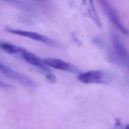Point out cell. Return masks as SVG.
<instances>
[{
    "label": "cell",
    "mask_w": 129,
    "mask_h": 129,
    "mask_svg": "<svg viewBox=\"0 0 129 129\" xmlns=\"http://www.w3.org/2000/svg\"><path fill=\"white\" fill-rule=\"evenodd\" d=\"M101 6L103 8V10L104 11V12L107 15V17L110 19V20L116 26V28L118 29L124 35L128 36L129 30L124 26V24L122 23L119 17L116 14V11L110 5V4L109 2H107V1H101Z\"/></svg>",
    "instance_id": "277c9868"
},
{
    "label": "cell",
    "mask_w": 129,
    "mask_h": 129,
    "mask_svg": "<svg viewBox=\"0 0 129 129\" xmlns=\"http://www.w3.org/2000/svg\"><path fill=\"white\" fill-rule=\"evenodd\" d=\"M78 79L84 84H109L112 76L104 70H90L80 73Z\"/></svg>",
    "instance_id": "6da1fadb"
},
{
    "label": "cell",
    "mask_w": 129,
    "mask_h": 129,
    "mask_svg": "<svg viewBox=\"0 0 129 129\" xmlns=\"http://www.w3.org/2000/svg\"><path fill=\"white\" fill-rule=\"evenodd\" d=\"M125 129H129V125H127L126 127H125Z\"/></svg>",
    "instance_id": "8fae6325"
},
{
    "label": "cell",
    "mask_w": 129,
    "mask_h": 129,
    "mask_svg": "<svg viewBox=\"0 0 129 129\" xmlns=\"http://www.w3.org/2000/svg\"><path fill=\"white\" fill-rule=\"evenodd\" d=\"M43 62L48 67H51L56 70L71 72V73H76L78 71V70L73 65L60 59H57L54 57H46L43 59Z\"/></svg>",
    "instance_id": "52a82bcc"
},
{
    "label": "cell",
    "mask_w": 129,
    "mask_h": 129,
    "mask_svg": "<svg viewBox=\"0 0 129 129\" xmlns=\"http://www.w3.org/2000/svg\"><path fill=\"white\" fill-rule=\"evenodd\" d=\"M22 57L26 63L39 69L44 74L46 79L51 82H55L56 77L51 73L50 68L43 62V59H41L36 54L27 51L22 54Z\"/></svg>",
    "instance_id": "7a4b0ae2"
},
{
    "label": "cell",
    "mask_w": 129,
    "mask_h": 129,
    "mask_svg": "<svg viewBox=\"0 0 129 129\" xmlns=\"http://www.w3.org/2000/svg\"><path fill=\"white\" fill-rule=\"evenodd\" d=\"M6 31L10 33L14 34V35H18V36H23L25 38L33 39L34 41H38V42H42L49 46H52V47L58 46V44L55 41L52 40L51 39H50L44 35H42V34L36 33V32L26 31V30H23V29H14V28H7Z\"/></svg>",
    "instance_id": "3957f363"
},
{
    "label": "cell",
    "mask_w": 129,
    "mask_h": 129,
    "mask_svg": "<svg viewBox=\"0 0 129 129\" xmlns=\"http://www.w3.org/2000/svg\"><path fill=\"white\" fill-rule=\"evenodd\" d=\"M0 73H2V74L5 75L6 76L9 77L15 81L19 82L20 83L23 84V85H26L28 87H35V85H36L31 79L12 70L11 68H10L9 67H8L7 65L2 63L1 62H0Z\"/></svg>",
    "instance_id": "5b68a950"
},
{
    "label": "cell",
    "mask_w": 129,
    "mask_h": 129,
    "mask_svg": "<svg viewBox=\"0 0 129 129\" xmlns=\"http://www.w3.org/2000/svg\"><path fill=\"white\" fill-rule=\"evenodd\" d=\"M89 4H90V5H89V7L88 8V13L89 17L94 20V22L97 24L98 26L101 27L102 26V23H101V19H100V17L98 16V12H97V11H96V9H95V8L94 6V3L91 1H90Z\"/></svg>",
    "instance_id": "9c48e42d"
},
{
    "label": "cell",
    "mask_w": 129,
    "mask_h": 129,
    "mask_svg": "<svg viewBox=\"0 0 129 129\" xmlns=\"http://www.w3.org/2000/svg\"><path fill=\"white\" fill-rule=\"evenodd\" d=\"M0 88H12V86L11 85L5 83V82H3L2 81L0 80Z\"/></svg>",
    "instance_id": "30bf717a"
},
{
    "label": "cell",
    "mask_w": 129,
    "mask_h": 129,
    "mask_svg": "<svg viewBox=\"0 0 129 129\" xmlns=\"http://www.w3.org/2000/svg\"><path fill=\"white\" fill-rule=\"evenodd\" d=\"M0 48L10 54H22L23 53L26 51V50L23 47L6 42H0Z\"/></svg>",
    "instance_id": "ba28073f"
},
{
    "label": "cell",
    "mask_w": 129,
    "mask_h": 129,
    "mask_svg": "<svg viewBox=\"0 0 129 129\" xmlns=\"http://www.w3.org/2000/svg\"><path fill=\"white\" fill-rule=\"evenodd\" d=\"M113 45L119 61L129 71V51L120 39L116 35H113Z\"/></svg>",
    "instance_id": "8992f818"
}]
</instances>
